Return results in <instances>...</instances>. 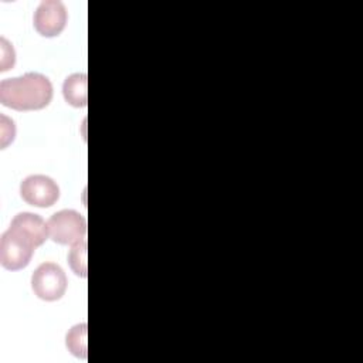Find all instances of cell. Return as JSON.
Masks as SVG:
<instances>
[{
	"instance_id": "8992f818",
	"label": "cell",
	"mask_w": 363,
	"mask_h": 363,
	"mask_svg": "<svg viewBox=\"0 0 363 363\" xmlns=\"http://www.w3.org/2000/svg\"><path fill=\"white\" fill-rule=\"evenodd\" d=\"M68 20L65 6L58 0H44L34 11V28L43 37H57L65 28Z\"/></svg>"
},
{
	"instance_id": "52a82bcc",
	"label": "cell",
	"mask_w": 363,
	"mask_h": 363,
	"mask_svg": "<svg viewBox=\"0 0 363 363\" xmlns=\"http://www.w3.org/2000/svg\"><path fill=\"white\" fill-rule=\"evenodd\" d=\"M10 228L26 237L35 248L43 245L45 240L50 237L47 223L38 214L34 213H18L11 220Z\"/></svg>"
},
{
	"instance_id": "30bf717a",
	"label": "cell",
	"mask_w": 363,
	"mask_h": 363,
	"mask_svg": "<svg viewBox=\"0 0 363 363\" xmlns=\"http://www.w3.org/2000/svg\"><path fill=\"white\" fill-rule=\"evenodd\" d=\"M86 240H82L72 245L68 254V262L75 275L81 278H86L88 275V264H86Z\"/></svg>"
},
{
	"instance_id": "3957f363",
	"label": "cell",
	"mask_w": 363,
	"mask_h": 363,
	"mask_svg": "<svg viewBox=\"0 0 363 363\" xmlns=\"http://www.w3.org/2000/svg\"><path fill=\"white\" fill-rule=\"evenodd\" d=\"M67 275L62 268L54 262H44L37 267L31 277V288L43 301H58L67 291Z\"/></svg>"
},
{
	"instance_id": "6da1fadb",
	"label": "cell",
	"mask_w": 363,
	"mask_h": 363,
	"mask_svg": "<svg viewBox=\"0 0 363 363\" xmlns=\"http://www.w3.org/2000/svg\"><path fill=\"white\" fill-rule=\"evenodd\" d=\"M52 99L51 81L38 72L7 78L0 82L1 105L16 111H40Z\"/></svg>"
},
{
	"instance_id": "9c48e42d",
	"label": "cell",
	"mask_w": 363,
	"mask_h": 363,
	"mask_svg": "<svg viewBox=\"0 0 363 363\" xmlns=\"http://www.w3.org/2000/svg\"><path fill=\"white\" fill-rule=\"evenodd\" d=\"M86 333H88V325L78 323L69 329V332L67 333V337H65V345H67L68 350L79 359L88 357Z\"/></svg>"
},
{
	"instance_id": "5b68a950",
	"label": "cell",
	"mask_w": 363,
	"mask_h": 363,
	"mask_svg": "<svg viewBox=\"0 0 363 363\" xmlns=\"http://www.w3.org/2000/svg\"><path fill=\"white\" fill-rule=\"evenodd\" d=\"M20 194L27 204L45 208L57 203L60 199V187L45 174H33L21 182Z\"/></svg>"
},
{
	"instance_id": "277c9868",
	"label": "cell",
	"mask_w": 363,
	"mask_h": 363,
	"mask_svg": "<svg viewBox=\"0 0 363 363\" xmlns=\"http://www.w3.org/2000/svg\"><path fill=\"white\" fill-rule=\"evenodd\" d=\"M35 247L13 228H7L0 238V262L9 271L26 268Z\"/></svg>"
},
{
	"instance_id": "8fae6325",
	"label": "cell",
	"mask_w": 363,
	"mask_h": 363,
	"mask_svg": "<svg viewBox=\"0 0 363 363\" xmlns=\"http://www.w3.org/2000/svg\"><path fill=\"white\" fill-rule=\"evenodd\" d=\"M0 43H1V55H3L1 57V68H0V71L4 72V71L10 69L14 65V62H16V52L13 50V45H10V43L4 37H1Z\"/></svg>"
},
{
	"instance_id": "7a4b0ae2",
	"label": "cell",
	"mask_w": 363,
	"mask_h": 363,
	"mask_svg": "<svg viewBox=\"0 0 363 363\" xmlns=\"http://www.w3.org/2000/svg\"><path fill=\"white\" fill-rule=\"evenodd\" d=\"M48 235L61 245H74L86 235V220L75 210H61L54 213L48 221Z\"/></svg>"
},
{
	"instance_id": "ba28073f",
	"label": "cell",
	"mask_w": 363,
	"mask_h": 363,
	"mask_svg": "<svg viewBox=\"0 0 363 363\" xmlns=\"http://www.w3.org/2000/svg\"><path fill=\"white\" fill-rule=\"evenodd\" d=\"M86 85H88V77L84 72H77L67 77L62 84V95L67 104L75 108L86 106V102H88Z\"/></svg>"
}]
</instances>
